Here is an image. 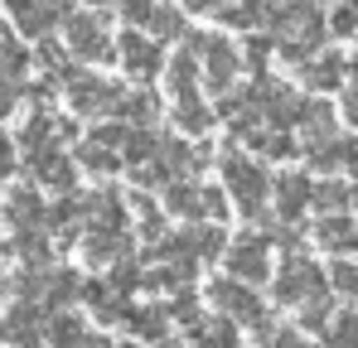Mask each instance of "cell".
<instances>
[{"instance_id":"6da1fadb","label":"cell","mask_w":358,"mask_h":348,"mask_svg":"<svg viewBox=\"0 0 358 348\" xmlns=\"http://www.w3.org/2000/svg\"><path fill=\"white\" fill-rule=\"evenodd\" d=\"M223 184H228L238 213H247V218H257L266 194H271V174L262 170L257 160H247V155H223Z\"/></svg>"},{"instance_id":"7a4b0ae2","label":"cell","mask_w":358,"mask_h":348,"mask_svg":"<svg viewBox=\"0 0 358 348\" xmlns=\"http://www.w3.org/2000/svg\"><path fill=\"white\" fill-rule=\"evenodd\" d=\"M324 281H329V276H324L305 252H291V256L281 261V271H276V305H296L300 310V305H310V300H320V295L329 290Z\"/></svg>"},{"instance_id":"3957f363","label":"cell","mask_w":358,"mask_h":348,"mask_svg":"<svg viewBox=\"0 0 358 348\" xmlns=\"http://www.w3.org/2000/svg\"><path fill=\"white\" fill-rule=\"evenodd\" d=\"M165 208L179 213V218H189V223H199V218H223V194H218V189H203V184L189 174V179L165 184Z\"/></svg>"},{"instance_id":"277c9868","label":"cell","mask_w":358,"mask_h":348,"mask_svg":"<svg viewBox=\"0 0 358 348\" xmlns=\"http://www.w3.org/2000/svg\"><path fill=\"white\" fill-rule=\"evenodd\" d=\"M223 261H228V271H233L238 281H247V286L266 281V276H271V237H262V232H242L238 242H228Z\"/></svg>"},{"instance_id":"5b68a950","label":"cell","mask_w":358,"mask_h":348,"mask_svg":"<svg viewBox=\"0 0 358 348\" xmlns=\"http://www.w3.org/2000/svg\"><path fill=\"white\" fill-rule=\"evenodd\" d=\"M208 300H213V305H218V314H228L233 324L266 329V324H262V319H266V310H262L257 290L247 286V281H213V286H208Z\"/></svg>"},{"instance_id":"8992f818","label":"cell","mask_w":358,"mask_h":348,"mask_svg":"<svg viewBox=\"0 0 358 348\" xmlns=\"http://www.w3.org/2000/svg\"><path fill=\"white\" fill-rule=\"evenodd\" d=\"M121 92L117 82H102V78H68V102H73V112L83 116H107V112H121Z\"/></svg>"},{"instance_id":"52a82bcc","label":"cell","mask_w":358,"mask_h":348,"mask_svg":"<svg viewBox=\"0 0 358 348\" xmlns=\"http://www.w3.org/2000/svg\"><path fill=\"white\" fill-rule=\"evenodd\" d=\"M24 165H29V174H34V184H39V189H59V194H68V189H73V179H78L73 160L63 155V145H49V150L24 155Z\"/></svg>"},{"instance_id":"ba28073f","label":"cell","mask_w":358,"mask_h":348,"mask_svg":"<svg viewBox=\"0 0 358 348\" xmlns=\"http://www.w3.org/2000/svg\"><path fill=\"white\" fill-rule=\"evenodd\" d=\"M68 49L87 63H102L112 58V44H107V29L97 15H68Z\"/></svg>"},{"instance_id":"9c48e42d","label":"cell","mask_w":358,"mask_h":348,"mask_svg":"<svg viewBox=\"0 0 358 348\" xmlns=\"http://www.w3.org/2000/svg\"><path fill=\"white\" fill-rule=\"evenodd\" d=\"M5 218H10V228H15V232H24V228H49V208H44L39 184L10 189V198H5Z\"/></svg>"},{"instance_id":"30bf717a","label":"cell","mask_w":358,"mask_h":348,"mask_svg":"<svg viewBox=\"0 0 358 348\" xmlns=\"http://www.w3.org/2000/svg\"><path fill=\"white\" fill-rule=\"evenodd\" d=\"M117 54H121V68L131 73V78H155L160 68H165V58H160V44L155 39H145V34H121V44H117Z\"/></svg>"},{"instance_id":"8fae6325","label":"cell","mask_w":358,"mask_h":348,"mask_svg":"<svg viewBox=\"0 0 358 348\" xmlns=\"http://www.w3.org/2000/svg\"><path fill=\"white\" fill-rule=\"evenodd\" d=\"M305 208H315V179H305V174H281V179H276V218H281V223H296Z\"/></svg>"},{"instance_id":"7c38bea8","label":"cell","mask_w":358,"mask_h":348,"mask_svg":"<svg viewBox=\"0 0 358 348\" xmlns=\"http://www.w3.org/2000/svg\"><path fill=\"white\" fill-rule=\"evenodd\" d=\"M189 348H238V324L228 314L189 319Z\"/></svg>"},{"instance_id":"4fadbf2b","label":"cell","mask_w":358,"mask_h":348,"mask_svg":"<svg viewBox=\"0 0 358 348\" xmlns=\"http://www.w3.org/2000/svg\"><path fill=\"white\" fill-rule=\"evenodd\" d=\"M203 68H208V82L213 87H228L238 78V49L228 39H208L203 44Z\"/></svg>"},{"instance_id":"5bb4252c","label":"cell","mask_w":358,"mask_h":348,"mask_svg":"<svg viewBox=\"0 0 358 348\" xmlns=\"http://www.w3.org/2000/svg\"><path fill=\"white\" fill-rule=\"evenodd\" d=\"M44 339H49V348H83L87 344V329H83V319H78L73 310H54Z\"/></svg>"},{"instance_id":"9a60e30c","label":"cell","mask_w":358,"mask_h":348,"mask_svg":"<svg viewBox=\"0 0 358 348\" xmlns=\"http://www.w3.org/2000/svg\"><path fill=\"white\" fill-rule=\"evenodd\" d=\"M78 165H83L87 174H117L121 170V150L107 145V140H97V136H87L83 150H78Z\"/></svg>"},{"instance_id":"2e32d148","label":"cell","mask_w":358,"mask_h":348,"mask_svg":"<svg viewBox=\"0 0 358 348\" xmlns=\"http://www.w3.org/2000/svg\"><path fill=\"white\" fill-rule=\"evenodd\" d=\"M315 242H320V247H329V252H349V247L358 252V228H354V218H324V223L315 228Z\"/></svg>"},{"instance_id":"e0dca14e","label":"cell","mask_w":358,"mask_h":348,"mask_svg":"<svg viewBox=\"0 0 358 348\" xmlns=\"http://www.w3.org/2000/svg\"><path fill=\"white\" fill-rule=\"evenodd\" d=\"M320 334H324V348H358V314H354V310L334 314Z\"/></svg>"},{"instance_id":"ac0fdd59","label":"cell","mask_w":358,"mask_h":348,"mask_svg":"<svg viewBox=\"0 0 358 348\" xmlns=\"http://www.w3.org/2000/svg\"><path fill=\"white\" fill-rule=\"evenodd\" d=\"M339 78H344V58H339V54H324L320 63H310V68H305V82H310V87H320V92L339 87Z\"/></svg>"},{"instance_id":"d6986e66","label":"cell","mask_w":358,"mask_h":348,"mask_svg":"<svg viewBox=\"0 0 358 348\" xmlns=\"http://www.w3.org/2000/svg\"><path fill=\"white\" fill-rule=\"evenodd\" d=\"M358 198L354 184H320L315 189V208H324V213H339V208H349Z\"/></svg>"},{"instance_id":"ffe728a7","label":"cell","mask_w":358,"mask_h":348,"mask_svg":"<svg viewBox=\"0 0 358 348\" xmlns=\"http://www.w3.org/2000/svg\"><path fill=\"white\" fill-rule=\"evenodd\" d=\"M175 116H179V126H184V131H194V136H203V131H208V121H213L208 107H199V102H194V92H189V97H179Z\"/></svg>"},{"instance_id":"44dd1931","label":"cell","mask_w":358,"mask_h":348,"mask_svg":"<svg viewBox=\"0 0 358 348\" xmlns=\"http://www.w3.org/2000/svg\"><path fill=\"white\" fill-rule=\"evenodd\" d=\"M262 348H310L305 334L291 329V324H276V329H262Z\"/></svg>"},{"instance_id":"7402d4cb","label":"cell","mask_w":358,"mask_h":348,"mask_svg":"<svg viewBox=\"0 0 358 348\" xmlns=\"http://www.w3.org/2000/svg\"><path fill=\"white\" fill-rule=\"evenodd\" d=\"M15 170H20V150H15V140L0 131V184H10Z\"/></svg>"},{"instance_id":"603a6c76","label":"cell","mask_w":358,"mask_h":348,"mask_svg":"<svg viewBox=\"0 0 358 348\" xmlns=\"http://www.w3.org/2000/svg\"><path fill=\"white\" fill-rule=\"evenodd\" d=\"M145 24H150L155 34H165V39H170V34H179V15H175V10H160V5L145 15Z\"/></svg>"},{"instance_id":"cb8c5ba5","label":"cell","mask_w":358,"mask_h":348,"mask_svg":"<svg viewBox=\"0 0 358 348\" xmlns=\"http://www.w3.org/2000/svg\"><path fill=\"white\" fill-rule=\"evenodd\" d=\"M223 20H228V24H242V29L257 24V20H262V0H242V5H233Z\"/></svg>"},{"instance_id":"d4e9b609","label":"cell","mask_w":358,"mask_h":348,"mask_svg":"<svg viewBox=\"0 0 358 348\" xmlns=\"http://www.w3.org/2000/svg\"><path fill=\"white\" fill-rule=\"evenodd\" d=\"M329 281H334L339 295H358V266H344V261H339V266L329 271Z\"/></svg>"},{"instance_id":"484cf974","label":"cell","mask_w":358,"mask_h":348,"mask_svg":"<svg viewBox=\"0 0 358 348\" xmlns=\"http://www.w3.org/2000/svg\"><path fill=\"white\" fill-rule=\"evenodd\" d=\"M15 97H20V92H15V82H5V78H0V121L15 112Z\"/></svg>"},{"instance_id":"4316f807","label":"cell","mask_w":358,"mask_h":348,"mask_svg":"<svg viewBox=\"0 0 358 348\" xmlns=\"http://www.w3.org/2000/svg\"><path fill=\"white\" fill-rule=\"evenodd\" d=\"M121 10H126V20H145L155 5H150V0H121Z\"/></svg>"},{"instance_id":"83f0119b","label":"cell","mask_w":358,"mask_h":348,"mask_svg":"<svg viewBox=\"0 0 358 348\" xmlns=\"http://www.w3.org/2000/svg\"><path fill=\"white\" fill-rule=\"evenodd\" d=\"M344 112H349V121H354V131H358V82L349 87V102H344Z\"/></svg>"},{"instance_id":"f1b7e54d","label":"cell","mask_w":358,"mask_h":348,"mask_svg":"<svg viewBox=\"0 0 358 348\" xmlns=\"http://www.w3.org/2000/svg\"><path fill=\"white\" fill-rule=\"evenodd\" d=\"M189 10H218V0H189Z\"/></svg>"},{"instance_id":"f546056e","label":"cell","mask_w":358,"mask_h":348,"mask_svg":"<svg viewBox=\"0 0 358 348\" xmlns=\"http://www.w3.org/2000/svg\"><path fill=\"white\" fill-rule=\"evenodd\" d=\"M5 290H10V281H5V271H0V300H5Z\"/></svg>"},{"instance_id":"4dcf8cb0","label":"cell","mask_w":358,"mask_h":348,"mask_svg":"<svg viewBox=\"0 0 358 348\" xmlns=\"http://www.w3.org/2000/svg\"><path fill=\"white\" fill-rule=\"evenodd\" d=\"M92 5H102V0H92Z\"/></svg>"},{"instance_id":"1f68e13d","label":"cell","mask_w":358,"mask_h":348,"mask_svg":"<svg viewBox=\"0 0 358 348\" xmlns=\"http://www.w3.org/2000/svg\"><path fill=\"white\" fill-rule=\"evenodd\" d=\"M0 247H5V237H0Z\"/></svg>"}]
</instances>
